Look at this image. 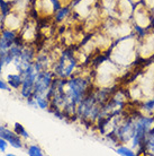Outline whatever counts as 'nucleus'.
Instances as JSON below:
<instances>
[{
	"label": "nucleus",
	"instance_id": "1",
	"mask_svg": "<svg viewBox=\"0 0 154 156\" xmlns=\"http://www.w3.org/2000/svg\"><path fill=\"white\" fill-rule=\"evenodd\" d=\"M154 122V118L150 117H141L135 120V130L133 136V146L139 147V145L144 143L147 133L150 131L151 127Z\"/></svg>",
	"mask_w": 154,
	"mask_h": 156
},
{
	"label": "nucleus",
	"instance_id": "2",
	"mask_svg": "<svg viewBox=\"0 0 154 156\" xmlns=\"http://www.w3.org/2000/svg\"><path fill=\"white\" fill-rule=\"evenodd\" d=\"M74 67H75V61L73 59V55L70 52H63L54 70H55V74H58L60 77L65 78L72 74Z\"/></svg>",
	"mask_w": 154,
	"mask_h": 156
},
{
	"label": "nucleus",
	"instance_id": "3",
	"mask_svg": "<svg viewBox=\"0 0 154 156\" xmlns=\"http://www.w3.org/2000/svg\"><path fill=\"white\" fill-rule=\"evenodd\" d=\"M52 83H53V75H52V73L44 70L39 71L37 74V77H36V82H35L33 98L37 96V95L46 94L47 90H50Z\"/></svg>",
	"mask_w": 154,
	"mask_h": 156
},
{
	"label": "nucleus",
	"instance_id": "4",
	"mask_svg": "<svg viewBox=\"0 0 154 156\" xmlns=\"http://www.w3.org/2000/svg\"><path fill=\"white\" fill-rule=\"evenodd\" d=\"M0 137H2L4 139H6L15 148H22L23 147L19 135H17L16 133H12V131L8 130L5 127H1V126H0Z\"/></svg>",
	"mask_w": 154,
	"mask_h": 156
},
{
	"label": "nucleus",
	"instance_id": "5",
	"mask_svg": "<svg viewBox=\"0 0 154 156\" xmlns=\"http://www.w3.org/2000/svg\"><path fill=\"white\" fill-rule=\"evenodd\" d=\"M8 84L14 87V88H19V86L23 84V78H22V75H9L7 77Z\"/></svg>",
	"mask_w": 154,
	"mask_h": 156
},
{
	"label": "nucleus",
	"instance_id": "6",
	"mask_svg": "<svg viewBox=\"0 0 154 156\" xmlns=\"http://www.w3.org/2000/svg\"><path fill=\"white\" fill-rule=\"evenodd\" d=\"M34 100H35V102H36V105H38L41 109H47V108H49L47 100L45 98H43L42 95L34 96Z\"/></svg>",
	"mask_w": 154,
	"mask_h": 156
},
{
	"label": "nucleus",
	"instance_id": "7",
	"mask_svg": "<svg viewBox=\"0 0 154 156\" xmlns=\"http://www.w3.org/2000/svg\"><path fill=\"white\" fill-rule=\"evenodd\" d=\"M28 155L31 156H42L43 153L41 151L39 147H37L36 145H32L29 146V148H28Z\"/></svg>",
	"mask_w": 154,
	"mask_h": 156
},
{
	"label": "nucleus",
	"instance_id": "8",
	"mask_svg": "<svg viewBox=\"0 0 154 156\" xmlns=\"http://www.w3.org/2000/svg\"><path fill=\"white\" fill-rule=\"evenodd\" d=\"M117 153L120 154V155H129V156H134L135 153L132 151V149L125 147V146H122V147H118L117 148Z\"/></svg>",
	"mask_w": 154,
	"mask_h": 156
},
{
	"label": "nucleus",
	"instance_id": "9",
	"mask_svg": "<svg viewBox=\"0 0 154 156\" xmlns=\"http://www.w3.org/2000/svg\"><path fill=\"white\" fill-rule=\"evenodd\" d=\"M15 133H17V135H20V136L23 137H28V133H27V131L25 130V128H24L23 126L19 125V123H16L15 125Z\"/></svg>",
	"mask_w": 154,
	"mask_h": 156
},
{
	"label": "nucleus",
	"instance_id": "10",
	"mask_svg": "<svg viewBox=\"0 0 154 156\" xmlns=\"http://www.w3.org/2000/svg\"><path fill=\"white\" fill-rule=\"evenodd\" d=\"M69 14V9L68 8H60L58 10V14H56V20H62L66 15Z\"/></svg>",
	"mask_w": 154,
	"mask_h": 156
},
{
	"label": "nucleus",
	"instance_id": "11",
	"mask_svg": "<svg viewBox=\"0 0 154 156\" xmlns=\"http://www.w3.org/2000/svg\"><path fill=\"white\" fill-rule=\"evenodd\" d=\"M8 144H9V143H8L6 139H4L2 137H0V152H1V153L6 152Z\"/></svg>",
	"mask_w": 154,
	"mask_h": 156
},
{
	"label": "nucleus",
	"instance_id": "12",
	"mask_svg": "<svg viewBox=\"0 0 154 156\" xmlns=\"http://www.w3.org/2000/svg\"><path fill=\"white\" fill-rule=\"evenodd\" d=\"M0 90H8V86L7 84L4 82V80H1L0 79Z\"/></svg>",
	"mask_w": 154,
	"mask_h": 156
}]
</instances>
